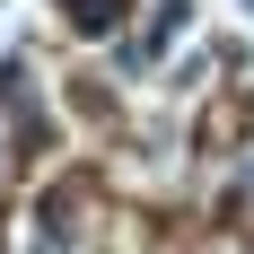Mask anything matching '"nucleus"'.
Here are the masks:
<instances>
[{
  "label": "nucleus",
  "instance_id": "f257e3e1",
  "mask_svg": "<svg viewBox=\"0 0 254 254\" xmlns=\"http://www.w3.org/2000/svg\"><path fill=\"white\" fill-rule=\"evenodd\" d=\"M79 9V26H88V35H105V26H114V0H70Z\"/></svg>",
  "mask_w": 254,
  "mask_h": 254
},
{
  "label": "nucleus",
  "instance_id": "f03ea898",
  "mask_svg": "<svg viewBox=\"0 0 254 254\" xmlns=\"http://www.w3.org/2000/svg\"><path fill=\"white\" fill-rule=\"evenodd\" d=\"M237 9H246V18H254V0H237Z\"/></svg>",
  "mask_w": 254,
  "mask_h": 254
},
{
  "label": "nucleus",
  "instance_id": "7ed1b4c3",
  "mask_svg": "<svg viewBox=\"0 0 254 254\" xmlns=\"http://www.w3.org/2000/svg\"><path fill=\"white\" fill-rule=\"evenodd\" d=\"M246 176H254V158H246Z\"/></svg>",
  "mask_w": 254,
  "mask_h": 254
}]
</instances>
